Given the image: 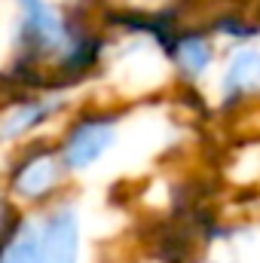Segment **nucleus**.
I'll return each mask as SVG.
<instances>
[{
	"mask_svg": "<svg viewBox=\"0 0 260 263\" xmlns=\"http://www.w3.org/2000/svg\"><path fill=\"white\" fill-rule=\"evenodd\" d=\"M59 162H55V153L49 144H34L28 150V156L15 159V165L9 172V190L28 202L49 199L59 184Z\"/></svg>",
	"mask_w": 260,
	"mask_h": 263,
	"instance_id": "nucleus-3",
	"label": "nucleus"
},
{
	"mask_svg": "<svg viewBox=\"0 0 260 263\" xmlns=\"http://www.w3.org/2000/svg\"><path fill=\"white\" fill-rule=\"evenodd\" d=\"M62 104H65L62 98H46V101H22L18 107H9V117L3 123V138L12 141V138H18L25 132L43 126L52 114L62 110Z\"/></svg>",
	"mask_w": 260,
	"mask_h": 263,
	"instance_id": "nucleus-7",
	"label": "nucleus"
},
{
	"mask_svg": "<svg viewBox=\"0 0 260 263\" xmlns=\"http://www.w3.org/2000/svg\"><path fill=\"white\" fill-rule=\"evenodd\" d=\"M40 245H43L46 263H77V251H80V220H77V208L70 202L55 205L43 217Z\"/></svg>",
	"mask_w": 260,
	"mask_h": 263,
	"instance_id": "nucleus-4",
	"label": "nucleus"
},
{
	"mask_svg": "<svg viewBox=\"0 0 260 263\" xmlns=\"http://www.w3.org/2000/svg\"><path fill=\"white\" fill-rule=\"evenodd\" d=\"M169 59L178 65V70L184 73L187 83H196L211 67L214 49H211V40L205 31H181L175 37V46L169 49Z\"/></svg>",
	"mask_w": 260,
	"mask_h": 263,
	"instance_id": "nucleus-6",
	"label": "nucleus"
},
{
	"mask_svg": "<svg viewBox=\"0 0 260 263\" xmlns=\"http://www.w3.org/2000/svg\"><path fill=\"white\" fill-rule=\"evenodd\" d=\"M18 6H22L18 46L25 49L22 55L40 62V55L65 49L67 46V25L46 0H18Z\"/></svg>",
	"mask_w": 260,
	"mask_h": 263,
	"instance_id": "nucleus-2",
	"label": "nucleus"
},
{
	"mask_svg": "<svg viewBox=\"0 0 260 263\" xmlns=\"http://www.w3.org/2000/svg\"><path fill=\"white\" fill-rule=\"evenodd\" d=\"M3 263H46L43 245H40V233H34L28 223L18 230V236L12 242H6V254Z\"/></svg>",
	"mask_w": 260,
	"mask_h": 263,
	"instance_id": "nucleus-8",
	"label": "nucleus"
},
{
	"mask_svg": "<svg viewBox=\"0 0 260 263\" xmlns=\"http://www.w3.org/2000/svg\"><path fill=\"white\" fill-rule=\"evenodd\" d=\"M117 141V114H83L67 129L59 159L67 172H83L95 165Z\"/></svg>",
	"mask_w": 260,
	"mask_h": 263,
	"instance_id": "nucleus-1",
	"label": "nucleus"
},
{
	"mask_svg": "<svg viewBox=\"0 0 260 263\" xmlns=\"http://www.w3.org/2000/svg\"><path fill=\"white\" fill-rule=\"evenodd\" d=\"M260 92V49L242 46L230 55V65L220 83V110L230 114Z\"/></svg>",
	"mask_w": 260,
	"mask_h": 263,
	"instance_id": "nucleus-5",
	"label": "nucleus"
},
{
	"mask_svg": "<svg viewBox=\"0 0 260 263\" xmlns=\"http://www.w3.org/2000/svg\"><path fill=\"white\" fill-rule=\"evenodd\" d=\"M211 31H217V34H227V37H233V40H254L260 37V25H248L245 18H239L236 12H224V15H217L214 22H211Z\"/></svg>",
	"mask_w": 260,
	"mask_h": 263,
	"instance_id": "nucleus-9",
	"label": "nucleus"
}]
</instances>
